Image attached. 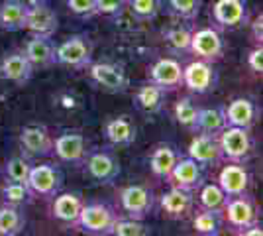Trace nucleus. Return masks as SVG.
<instances>
[{
  "instance_id": "obj_9",
  "label": "nucleus",
  "mask_w": 263,
  "mask_h": 236,
  "mask_svg": "<svg viewBox=\"0 0 263 236\" xmlns=\"http://www.w3.org/2000/svg\"><path fill=\"white\" fill-rule=\"evenodd\" d=\"M59 28V16L57 12L47 4V2H35L28 6V16H26V32L32 35H44L51 38Z\"/></svg>"
},
{
  "instance_id": "obj_34",
  "label": "nucleus",
  "mask_w": 263,
  "mask_h": 236,
  "mask_svg": "<svg viewBox=\"0 0 263 236\" xmlns=\"http://www.w3.org/2000/svg\"><path fill=\"white\" fill-rule=\"evenodd\" d=\"M191 30L185 26H171L169 30H165L163 40L165 45L173 51V53H186L191 47Z\"/></svg>"
},
{
  "instance_id": "obj_39",
  "label": "nucleus",
  "mask_w": 263,
  "mask_h": 236,
  "mask_svg": "<svg viewBox=\"0 0 263 236\" xmlns=\"http://www.w3.org/2000/svg\"><path fill=\"white\" fill-rule=\"evenodd\" d=\"M126 2L128 0H95V10L99 16H118L126 10Z\"/></svg>"
},
{
  "instance_id": "obj_31",
  "label": "nucleus",
  "mask_w": 263,
  "mask_h": 236,
  "mask_svg": "<svg viewBox=\"0 0 263 236\" xmlns=\"http://www.w3.org/2000/svg\"><path fill=\"white\" fill-rule=\"evenodd\" d=\"M222 213L216 211H206V209H200L195 216H193V228L195 232L202 236H216L222 228Z\"/></svg>"
},
{
  "instance_id": "obj_4",
  "label": "nucleus",
  "mask_w": 263,
  "mask_h": 236,
  "mask_svg": "<svg viewBox=\"0 0 263 236\" xmlns=\"http://www.w3.org/2000/svg\"><path fill=\"white\" fill-rule=\"evenodd\" d=\"M218 144L222 157L230 159V161H248V157L252 156L253 142L250 130L240 128V126H226L218 134Z\"/></svg>"
},
{
  "instance_id": "obj_15",
  "label": "nucleus",
  "mask_w": 263,
  "mask_h": 236,
  "mask_svg": "<svg viewBox=\"0 0 263 236\" xmlns=\"http://www.w3.org/2000/svg\"><path fill=\"white\" fill-rule=\"evenodd\" d=\"M20 144L26 154L33 157H44L53 154V136L42 124H30L20 130Z\"/></svg>"
},
{
  "instance_id": "obj_28",
  "label": "nucleus",
  "mask_w": 263,
  "mask_h": 236,
  "mask_svg": "<svg viewBox=\"0 0 263 236\" xmlns=\"http://www.w3.org/2000/svg\"><path fill=\"white\" fill-rule=\"evenodd\" d=\"M26 228V216L20 207L14 205H0V236H16L24 232Z\"/></svg>"
},
{
  "instance_id": "obj_27",
  "label": "nucleus",
  "mask_w": 263,
  "mask_h": 236,
  "mask_svg": "<svg viewBox=\"0 0 263 236\" xmlns=\"http://www.w3.org/2000/svg\"><path fill=\"white\" fill-rule=\"evenodd\" d=\"M177 152L173 150L171 146H157L152 152V156H149V169H152V173H154L155 177H161V179H167L169 177V173H171V169L173 166L177 164Z\"/></svg>"
},
{
  "instance_id": "obj_16",
  "label": "nucleus",
  "mask_w": 263,
  "mask_h": 236,
  "mask_svg": "<svg viewBox=\"0 0 263 236\" xmlns=\"http://www.w3.org/2000/svg\"><path fill=\"white\" fill-rule=\"evenodd\" d=\"M212 18L220 28H240L250 20L248 4L243 0H216L212 6Z\"/></svg>"
},
{
  "instance_id": "obj_18",
  "label": "nucleus",
  "mask_w": 263,
  "mask_h": 236,
  "mask_svg": "<svg viewBox=\"0 0 263 236\" xmlns=\"http://www.w3.org/2000/svg\"><path fill=\"white\" fill-rule=\"evenodd\" d=\"M189 157H193L200 166H214L222 159V152H220L218 134H204L198 132L191 144L186 148Z\"/></svg>"
},
{
  "instance_id": "obj_7",
  "label": "nucleus",
  "mask_w": 263,
  "mask_h": 236,
  "mask_svg": "<svg viewBox=\"0 0 263 236\" xmlns=\"http://www.w3.org/2000/svg\"><path fill=\"white\" fill-rule=\"evenodd\" d=\"M83 164L87 168L88 177L100 185H108L120 175V161L110 150H99V152L87 154Z\"/></svg>"
},
{
  "instance_id": "obj_25",
  "label": "nucleus",
  "mask_w": 263,
  "mask_h": 236,
  "mask_svg": "<svg viewBox=\"0 0 263 236\" xmlns=\"http://www.w3.org/2000/svg\"><path fill=\"white\" fill-rule=\"evenodd\" d=\"M83 205L85 203L81 201L77 193H61V195L57 193L53 207H51V213L59 223H63L67 226H77V219Z\"/></svg>"
},
{
  "instance_id": "obj_21",
  "label": "nucleus",
  "mask_w": 263,
  "mask_h": 236,
  "mask_svg": "<svg viewBox=\"0 0 263 236\" xmlns=\"http://www.w3.org/2000/svg\"><path fill=\"white\" fill-rule=\"evenodd\" d=\"M159 205L163 213L169 219H186L189 214L195 211V197L191 191H183L179 187H171L167 193L161 195Z\"/></svg>"
},
{
  "instance_id": "obj_10",
  "label": "nucleus",
  "mask_w": 263,
  "mask_h": 236,
  "mask_svg": "<svg viewBox=\"0 0 263 236\" xmlns=\"http://www.w3.org/2000/svg\"><path fill=\"white\" fill-rule=\"evenodd\" d=\"M189 53L197 56V59L204 61H218L224 56V40L214 28H200L191 34Z\"/></svg>"
},
{
  "instance_id": "obj_44",
  "label": "nucleus",
  "mask_w": 263,
  "mask_h": 236,
  "mask_svg": "<svg viewBox=\"0 0 263 236\" xmlns=\"http://www.w3.org/2000/svg\"><path fill=\"white\" fill-rule=\"evenodd\" d=\"M28 4H35V2H44V0H26Z\"/></svg>"
},
{
  "instance_id": "obj_43",
  "label": "nucleus",
  "mask_w": 263,
  "mask_h": 236,
  "mask_svg": "<svg viewBox=\"0 0 263 236\" xmlns=\"http://www.w3.org/2000/svg\"><path fill=\"white\" fill-rule=\"evenodd\" d=\"M240 234L241 236H261L263 230L259 225H253V226H250V228H246V230H241Z\"/></svg>"
},
{
  "instance_id": "obj_11",
  "label": "nucleus",
  "mask_w": 263,
  "mask_h": 236,
  "mask_svg": "<svg viewBox=\"0 0 263 236\" xmlns=\"http://www.w3.org/2000/svg\"><path fill=\"white\" fill-rule=\"evenodd\" d=\"M216 85V71L210 61L197 59L183 67V87L195 93V95H204L214 89Z\"/></svg>"
},
{
  "instance_id": "obj_29",
  "label": "nucleus",
  "mask_w": 263,
  "mask_h": 236,
  "mask_svg": "<svg viewBox=\"0 0 263 236\" xmlns=\"http://www.w3.org/2000/svg\"><path fill=\"white\" fill-rule=\"evenodd\" d=\"M228 199L230 197L222 191V187L218 183H202L198 187V205H200V209L222 213Z\"/></svg>"
},
{
  "instance_id": "obj_36",
  "label": "nucleus",
  "mask_w": 263,
  "mask_h": 236,
  "mask_svg": "<svg viewBox=\"0 0 263 236\" xmlns=\"http://www.w3.org/2000/svg\"><path fill=\"white\" fill-rule=\"evenodd\" d=\"M112 234L114 236H145L149 234V228L143 225L140 219H116L114 228H112Z\"/></svg>"
},
{
  "instance_id": "obj_40",
  "label": "nucleus",
  "mask_w": 263,
  "mask_h": 236,
  "mask_svg": "<svg viewBox=\"0 0 263 236\" xmlns=\"http://www.w3.org/2000/svg\"><path fill=\"white\" fill-rule=\"evenodd\" d=\"M67 8L79 18H90L97 16L95 10V0H67Z\"/></svg>"
},
{
  "instance_id": "obj_3",
  "label": "nucleus",
  "mask_w": 263,
  "mask_h": 236,
  "mask_svg": "<svg viewBox=\"0 0 263 236\" xmlns=\"http://www.w3.org/2000/svg\"><path fill=\"white\" fill-rule=\"evenodd\" d=\"M222 219L232 230H236L240 234L241 230L253 225H259V211L246 193V195H236V197L228 199L224 211H222Z\"/></svg>"
},
{
  "instance_id": "obj_1",
  "label": "nucleus",
  "mask_w": 263,
  "mask_h": 236,
  "mask_svg": "<svg viewBox=\"0 0 263 236\" xmlns=\"http://www.w3.org/2000/svg\"><path fill=\"white\" fill-rule=\"evenodd\" d=\"M116 219H118V214L114 213L112 207L104 205V203H88V205H83V209L79 213L77 226L87 234L108 236L112 234Z\"/></svg>"
},
{
  "instance_id": "obj_12",
  "label": "nucleus",
  "mask_w": 263,
  "mask_h": 236,
  "mask_svg": "<svg viewBox=\"0 0 263 236\" xmlns=\"http://www.w3.org/2000/svg\"><path fill=\"white\" fill-rule=\"evenodd\" d=\"M122 211L132 219H145L154 209V195L143 185H126L120 191Z\"/></svg>"
},
{
  "instance_id": "obj_14",
  "label": "nucleus",
  "mask_w": 263,
  "mask_h": 236,
  "mask_svg": "<svg viewBox=\"0 0 263 236\" xmlns=\"http://www.w3.org/2000/svg\"><path fill=\"white\" fill-rule=\"evenodd\" d=\"M53 154L63 164H73L79 166L85 161L88 150H87V140L81 132H63L53 140Z\"/></svg>"
},
{
  "instance_id": "obj_38",
  "label": "nucleus",
  "mask_w": 263,
  "mask_h": 236,
  "mask_svg": "<svg viewBox=\"0 0 263 236\" xmlns=\"http://www.w3.org/2000/svg\"><path fill=\"white\" fill-rule=\"evenodd\" d=\"M169 8L183 20H197L200 12V0H167Z\"/></svg>"
},
{
  "instance_id": "obj_2",
  "label": "nucleus",
  "mask_w": 263,
  "mask_h": 236,
  "mask_svg": "<svg viewBox=\"0 0 263 236\" xmlns=\"http://www.w3.org/2000/svg\"><path fill=\"white\" fill-rule=\"evenodd\" d=\"M92 59V42L87 34H75L55 47V61L71 69H87Z\"/></svg>"
},
{
  "instance_id": "obj_20",
  "label": "nucleus",
  "mask_w": 263,
  "mask_h": 236,
  "mask_svg": "<svg viewBox=\"0 0 263 236\" xmlns=\"http://www.w3.org/2000/svg\"><path fill=\"white\" fill-rule=\"evenodd\" d=\"M24 56L32 63L33 69H47L55 65V45L51 38L44 35H32L22 47Z\"/></svg>"
},
{
  "instance_id": "obj_17",
  "label": "nucleus",
  "mask_w": 263,
  "mask_h": 236,
  "mask_svg": "<svg viewBox=\"0 0 263 236\" xmlns=\"http://www.w3.org/2000/svg\"><path fill=\"white\" fill-rule=\"evenodd\" d=\"M149 81L163 90L179 89L183 87V65L173 57H161L149 69Z\"/></svg>"
},
{
  "instance_id": "obj_35",
  "label": "nucleus",
  "mask_w": 263,
  "mask_h": 236,
  "mask_svg": "<svg viewBox=\"0 0 263 236\" xmlns=\"http://www.w3.org/2000/svg\"><path fill=\"white\" fill-rule=\"evenodd\" d=\"M126 6L140 20H154L161 12V0H128Z\"/></svg>"
},
{
  "instance_id": "obj_41",
  "label": "nucleus",
  "mask_w": 263,
  "mask_h": 236,
  "mask_svg": "<svg viewBox=\"0 0 263 236\" xmlns=\"http://www.w3.org/2000/svg\"><path fill=\"white\" fill-rule=\"evenodd\" d=\"M248 67L252 69L253 73H261L263 71V47L261 44H257L253 49H250L248 53Z\"/></svg>"
},
{
  "instance_id": "obj_26",
  "label": "nucleus",
  "mask_w": 263,
  "mask_h": 236,
  "mask_svg": "<svg viewBox=\"0 0 263 236\" xmlns=\"http://www.w3.org/2000/svg\"><path fill=\"white\" fill-rule=\"evenodd\" d=\"M165 95H167V90H163L161 87H157L155 83L149 81L147 85H143L136 90V104L142 108L143 113L157 114L163 111Z\"/></svg>"
},
{
  "instance_id": "obj_6",
  "label": "nucleus",
  "mask_w": 263,
  "mask_h": 236,
  "mask_svg": "<svg viewBox=\"0 0 263 236\" xmlns=\"http://www.w3.org/2000/svg\"><path fill=\"white\" fill-rule=\"evenodd\" d=\"M26 183L33 193V197H55L61 191L63 175L51 164H40V166H32Z\"/></svg>"
},
{
  "instance_id": "obj_13",
  "label": "nucleus",
  "mask_w": 263,
  "mask_h": 236,
  "mask_svg": "<svg viewBox=\"0 0 263 236\" xmlns=\"http://www.w3.org/2000/svg\"><path fill=\"white\" fill-rule=\"evenodd\" d=\"M32 63L24 56L22 49H12L0 59V79L14 85H26L33 77Z\"/></svg>"
},
{
  "instance_id": "obj_33",
  "label": "nucleus",
  "mask_w": 263,
  "mask_h": 236,
  "mask_svg": "<svg viewBox=\"0 0 263 236\" xmlns=\"http://www.w3.org/2000/svg\"><path fill=\"white\" fill-rule=\"evenodd\" d=\"M2 199L8 205H14V207H22V205H28V203L33 199V193L30 191L28 183H20V181H6L2 185Z\"/></svg>"
},
{
  "instance_id": "obj_30",
  "label": "nucleus",
  "mask_w": 263,
  "mask_h": 236,
  "mask_svg": "<svg viewBox=\"0 0 263 236\" xmlns=\"http://www.w3.org/2000/svg\"><path fill=\"white\" fill-rule=\"evenodd\" d=\"M224 108H200L197 118V132L204 134H220L226 128Z\"/></svg>"
},
{
  "instance_id": "obj_5",
  "label": "nucleus",
  "mask_w": 263,
  "mask_h": 236,
  "mask_svg": "<svg viewBox=\"0 0 263 236\" xmlns=\"http://www.w3.org/2000/svg\"><path fill=\"white\" fill-rule=\"evenodd\" d=\"M88 77L92 79V83H97L100 89L106 93H126L130 87V79L126 75V71L120 65L114 63H106V61H99L88 65Z\"/></svg>"
},
{
  "instance_id": "obj_22",
  "label": "nucleus",
  "mask_w": 263,
  "mask_h": 236,
  "mask_svg": "<svg viewBox=\"0 0 263 236\" xmlns=\"http://www.w3.org/2000/svg\"><path fill=\"white\" fill-rule=\"evenodd\" d=\"M104 136L112 146H132L136 142V136H138V128L132 120L130 116L122 114L116 118H110L106 126H104Z\"/></svg>"
},
{
  "instance_id": "obj_24",
  "label": "nucleus",
  "mask_w": 263,
  "mask_h": 236,
  "mask_svg": "<svg viewBox=\"0 0 263 236\" xmlns=\"http://www.w3.org/2000/svg\"><path fill=\"white\" fill-rule=\"evenodd\" d=\"M226 124L228 126H240V128H252L257 120V106L250 99H234L224 106Z\"/></svg>"
},
{
  "instance_id": "obj_32",
  "label": "nucleus",
  "mask_w": 263,
  "mask_h": 236,
  "mask_svg": "<svg viewBox=\"0 0 263 236\" xmlns=\"http://www.w3.org/2000/svg\"><path fill=\"white\" fill-rule=\"evenodd\" d=\"M198 111H200V106H198L197 102L193 101V99H189V97H183L175 104V111H173L177 124H181L183 128L191 130V132H197Z\"/></svg>"
},
{
  "instance_id": "obj_23",
  "label": "nucleus",
  "mask_w": 263,
  "mask_h": 236,
  "mask_svg": "<svg viewBox=\"0 0 263 236\" xmlns=\"http://www.w3.org/2000/svg\"><path fill=\"white\" fill-rule=\"evenodd\" d=\"M26 0H4L0 4V28L4 32H22L28 16Z\"/></svg>"
},
{
  "instance_id": "obj_37",
  "label": "nucleus",
  "mask_w": 263,
  "mask_h": 236,
  "mask_svg": "<svg viewBox=\"0 0 263 236\" xmlns=\"http://www.w3.org/2000/svg\"><path fill=\"white\" fill-rule=\"evenodd\" d=\"M30 169H32V164L26 159V157H10L4 166V173H6V179L10 181H20V183H26L28 181V175H30Z\"/></svg>"
},
{
  "instance_id": "obj_8",
  "label": "nucleus",
  "mask_w": 263,
  "mask_h": 236,
  "mask_svg": "<svg viewBox=\"0 0 263 236\" xmlns=\"http://www.w3.org/2000/svg\"><path fill=\"white\" fill-rule=\"evenodd\" d=\"M202 168L204 166H200L193 157H179L167 181L171 183V187H179L183 191H197L204 183V169Z\"/></svg>"
},
{
  "instance_id": "obj_42",
  "label": "nucleus",
  "mask_w": 263,
  "mask_h": 236,
  "mask_svg": "<svg viewBox=\"0 0 263 236\" xmlns=\"http://www.w3.org/2000/svg\"><path fill=\"white\" fill-rule=\"evenodd\" d=\"M250 26H252L253 42H255V44H261V42H263V16H261V14H259V16H257V18H255Z\"/></svg>"
},
{
  "instance_id": "obj_19",
  "label": "nucleus",
  "mask_w": 263,
  "mask_h": 236,
  "mask_svg": "<svg viewBox=\"0 0 263 236\" xmlns=\"http://www.w3.org/2000/svg\"><path fill=\"white\" fill-rule=\"evenodd\" d=\"M218 185L228 197L246 195L248 187H250V173H248L246 166L240 161L226 164L218 173Z\"/></svg>"
}]
</instances>
